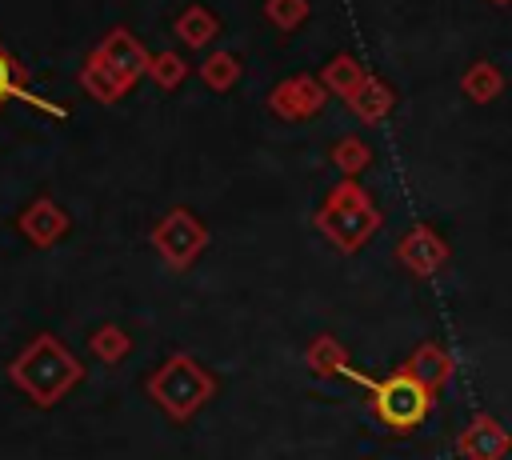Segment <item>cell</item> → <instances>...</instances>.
<instances>
[{
  "label": "cell",
  "instance_id": "1",
  "mask_svg": "<svg viewBox=\"0 0 512 460\" xmlns=\"http://www.w3.org/2000/svg\"><path fill=\"white\" fill-rule=\"evenodd\" d=\"M348 376H356L360 384H368L372 388V396H376V416L384 420V424H392V428H412V424H420L424 420V412H428V392H424V384L416 380V376H388V380H364L360 372H348Z\"/></svg>",
  "mask_w": 512,
  "mask_h": 460
},
{
  "label": "cell",
  "instance_id": "2",
  "mask_svg": "<svg viewBox=\"0 0 512 460\" xmlns=\"http://www.w3.org/2000/svg\"><path fill=\"white\" fill-rule=\"evenodd\" d=\"M176 28H180V36H184L188 44H204V40L216 32V20H212V12H204V8H188L184 20H176Z\"/></svg>",
  "mask_w": 512,
  "mask_h": 460
},
{
  "label": "cell",
  "instance_id": "3",
  "mask_svg": "<svg viewBox=\"0 0 512 460\" xmlns=\"http://www.w3.org/2000/svg\"><path fill=\"white\" fill-rule=\"evenodd\" d=\"M4 96H20V100H32V104H40V108H48V100H36L32 92H24L20 84H16V72H12V60L4 56V48H0V100ZM52 116H64V112H56V108H48Z\"/></svg>",
  "mask_w": 512,
  "mask_h": 460
},
{
  "label": "cell",
  "instance_id": "4",
  "mask_svg": "<svg viewBox=\"0 0 512 460\" xmlns=\"http://www.w3.org/2000/svg\"><path fill=\"white\" fill-rule=\"evenodd\" d=\"M232 76H236V60H232L228 52H220V56H212V60L204 64V80H208L212 88H228Z\"/></svg>",
  "mask_w": 512,
  "mask_h": 460
},
{
  "label": "cell",
  "instance_id": "5",
  "mask_svg": "<svg viewBox=\"0 0 512 460\" xmlns=\"http://www.w3.org/2000/svg\"><path fill=\"white\" fill-rule=\"evenodd\" d=\"M304 12H308V4H300V0H268V16H276V24H284V28L300 24Z\"/></svg>",
  "mask_w": 512,
  "mask_h": 460
},
{
  "label": "cell",
  "instance_id": "6",
  "mask_svg": "<svg viewBox=\"0 0 512 460\" xmlns=\"http://www.w3.org/2000/svg\"><path fill=\"white\" fill-rule=\"evenodd\" d=\"M156 72H160V84H164V88H172V84L184 76V64H180V60H160V64H156Z\"/></svg>",
  "mask_w": 512,
  "mask_h": 460
},
{
  "label": "cell",
  "instance_id": "7",
  "mask_svg": "<svg viewBox=\"0 0 512 460\" xmlns=\"http://www.w3.org/2000/svg\"><path fill=\"white\" fill-rule=\"evenodd\" d=\"M340 148H344V152H336V156H340V160H344V164H348V168H356V164H360V160H364V156H368V152H364V148H360V144H356V140H344V144H340Z\"/></svg>",
  "mask_w": 512,
  "mask_h": 460
}]
</instances>
